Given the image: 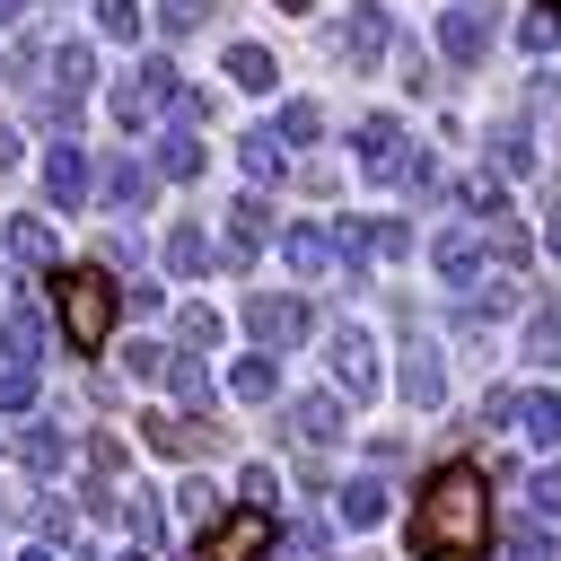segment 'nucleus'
I'll use <instances>...</instances> for the list:
<instances>
[{"instance_id":"obj_26","label":"nucleus","mask_w":561,"mask_h":561,"mask_svg":"<svg viewBox=\"0 0 561 561\" xmlns=\"http://www.w3.org/2000/svg\"><path fill=\"white\" fill-rule=\"evenodd\" d=\"M167 272H184V280H193V272H210V237H202L193 219H175V228H167Z\"/></svg>"},{"instance_id":"obj_6","label":"nucleus","mask_w":561,"mask_h":561,"mask_svg":"<svg viewBox=\"0 0 561 561\" xmlns=\"http://www.w3.org/2000/svg\"><path fill=\"white\" fill-rule=\"evenodd\" d=\"M193 561H272V517H263V508L219 517V526L202 535V552H193Z\"/></svg>"},{"instance_id":"obj_10","label":"nucleus","mask_w":561,"mask_h":561,"mask_svg":"<svg viewBox=\"0 0 561 561\" xmlns=\"http://www.w3.org/2000/svg\"><path fill=\"white\" fill-rule=\"evenodd\" d=\"M482 44H491V18H482V0H456V9L438 18V53H447L456 70H473V61H482Z\"/></svg>"},{"instance_id":"obj_11","label":"nucleus","mask_w":561,"mask_h":561,"mask_svg":"<svg viewBox=\"0 0 561 561\" xmlns=\"http://www.w3.org/2000/svg\"><path fill=\"white\" fill-rule=\"evenodd\" d=\"M430 263H438V280H447V289H482V280H491V272H482V237H473V228H438Z\"/></svg>"},{"instance_id":"obj_12","label":"nucleus","mask_w":561,"mask_h":561,"mask_svg":"<svg viewBox=\"0 0 561 561\" xmlns=\"http://www.w3.org/2000/svg\"><path fill=\"white\" fill-rule=\"evenodd\" d=\"M324 351H333V386H342V394H377V342H368L359 324H342Z\"/></svg>"},{"instance_id":"obj_50","label":"nucleus","mask_w":561,"mask_h":561,"mask_svg":"<svg viewBox=\"0 0 561 561\" xmlns=\"http://www.w3.org/2000/svg\"><path fill=\"white\" fill-rule=\"evenodd\" d=\"M535 9H561V0H535Z\"/></svg>"},{"instance_id":"obj_2","label":"nucleus","mask_w":561,"mask_h":561,"mask_svg":"<svg viewBox=\"0 0 561 561\" xmlns=\"http://www.w3.org/2000/svg\"><path fill=\"white\" fill-rule=\"evenodd\" d=\"M53 307H61L70 351H105V333H114V316H123V289H114L105 263H79V272L53 280Z\"/></svg>"},{"instance_id":"obj_31","label":"nucleus","mask_w":561,"mask_h":561,"mask_svg":"<svg viewBox=\"0 0 561 561\" xmlns=\"http://www.w3.org/2000/svg\"><path fill=\"white\" fill-rule=\"evenodd\" d=\"M123 517H131V543H140V552L167 535V508H158V491H123Z\"/></svg>"},{"instance_id":"obj_40","label":"nucleus","mask_w":561,"mask_h":561,"mask_svg":"<svg viewBox=\"0 0 561 561\" xmlns=\"http://www.w3.org/2000/svg\"><path fill=\"white\" fill-rule=\"evenodd\" d=\"M210 9H219V0H167V35H193V26H210Z\"/></svg>"},{"instance_id":"obj_14","label":"nucleus","mask_w":561,"mask_h":561,"mask_svg":"<svg viewBox=\"0 0 561 561\" xmlns=\"http://www.w3.org/2000/svg\"><path fill=\"white\" fill-rule=\"evenodd\" d=\"M333 430H342V394H298V403H289V438H298V447H324Z\"/></svg>"},{"instance_id":"obj_45","label":"nucleus","mask_w":561,"mask_h":561,"mask_svg":"<svg viewBox=\"0 0 561 561\" xmlns=\"http://www.w3.org/2000/svg\"><path fill=\"white\" fill-rule=\"evenodd\" d=\"M535 96H543V105H552V114H561V70H552V79H543V88H535Z\"/></svg>"},{"instance_id":"obj_13","label":"nucleus","mask_w":561,"mask_h":561,"mask_svg":"<svg viewBox=\"0 0 561 561\" xmlns=\"http://www.w3.org/2000/svg\"><path fill=\"white\" fill-rule=\"evenodd\" d=\"M438 394H447V368H438L430 342H412V351H403V403H412V412H438Z\"/></svg>"},{"instance_id":"obj_39","label":"nucleus","mask_w":561,"mask_h":561,"mask_svg":"<svg viewBox=\"0 0 561 561\" xmlns=\"http://www.w3.org/2000/svg\"><path fill=\"white\" fill-rule=\"evenodd\" d=\"M526 359H561V316H535L526 324Z\"/></svg>"},{"instance_id":"obj_25","label":"nucleus","mask_w":561,"mask_h":561,"mask_svg":"<svg viewBox=\"0 0 561 561\" xmlns=\"http://www.w3.org/2000/svg\"><path fill=\"white\" fill-rule=\"evenodd\" d=\"M158 175H175V184L202 175V131H193V123H175V131L158 140Z\"/></svg>"},{"instance_id":"obj_23","label":"nucleus","mask_w":561,"mask_h":561,"mask_svg":"<svg viewBox=\"0 0 561 561\" xmlns=\"http://www.w3.org/2000/svg\"><path fill=\"white\" fill-rule=\"evenodd\" d=\"M61 456H70V438H61L53 421H26V430H18V465H26V473H53Z\"/></svg>"},{"instance_id":"obj_16","label":"nucleus","mask_w":561,"mask_h":561,"mask_svg":"<svg viewBox=\"0 0 561 561\" xmlns=\"http://www.w3.org/2000/svg\"><path fill=\"white\" fill-rule=\"evenodd\" d=\"M280 254H289V272H298V280H324V272H333V228H289V237H280Z\"/></svg>"},{"instance_id":"obj_15","label":"nucleus","mask_w":561,"mask_h":561,"mask_svg":"<svg viewBox=\"0 0 561 561\" xmlns=\"http://www.w3.org/2000/svg\"><path fill=\"white\" fill-rule=\"evenodd\" d=\"M96 193H105L114 210H140V202H149V167H140V158H105V167H96Z\"/></svg>"},{"instance_id":"obj_41","label":"nucleus","mask_w":561,"mask_h":561,"mask_svg":"<svg viewBox=\"0 0 561 561\" xmlns=\"http://www.w3.org/2000/svg\"><path fill=\"white\" fill-rule=\"evenodd\" d=\"M175 508H184V517H193V526H202V517H210V508H219V491H210V482H202V473H193V482H184V491H175Z\"/></svg>"},{"instance_id":"obj_46","label":"nucleus","mask_w":561,"mask_h":561,"mask_svg":"<svg viewBox=\"0 0 561 561\" xmlns=\"http://www.w3.org/2000/svg\"><path fill=\"white\" fill-rule=\"evenodd\" d=\"M543 245H552V254H561V210H552V219H543Z\"/></svg>"},{"instance_id":"obj_19","label":"nucleus","mask_w":561,"mask_h":561,"mask_svg":"<svg viewBox=\"0 0 561 561\" xmlns=\"http://www.w3.org/2000/svg\"><path fill=\"white\" fill-rule=\"evenodd\" d=\"M263 228H272V210H263V193H245V202H228V263H245V254L263 245Z\"/></svg>"},{"instance_id":"obj_9","label":"nucleus","mask_w":561,"mask_h":561,"mask_svg":"<svg viewBox=\"0 0 561 561\" xmlns=\"http://www.w3.org/2000/svg\"><path fill=\"white\" fill-rule=\"evenodd\" d=\"M140 438H149L158 456H210V447H219V430H210L202 412H149Z\"/></svg>"},{"instance_id":"obj_4","label":"nucleus","mask_w":561,"mask_h":561,"mask_svg":"<svg viewBox=\"0 0 561 561\" xmlns=\"http://www.w3.org/2000/svg\"><path fill=\"white\" fill-rule=\"evenodd\" d=\"M167 105H184V70L175 61H140L131 79H114V123L123 131H149Z\"/></svg>"},{"instance_id":"obj_42","label":"nucleus","mask_w":561,"mask_h":561,"mask_svg":"<svg viewBox=\"0 0 561 561\" xmlns=\"http://www.w3.org/2000/svg\"><path fill=\"white\" fill-rule=\"evenodd\" d=\"M535 517H561V465L535 473Z\"/></svg>"},{"instance_id":"obj_29","label":"nucleus","mask_w":561,"mask_h":561,"mask_svg":"<svg viewBox=\"0 0 561 561\" xmlns=\"http://www.w3.org/2000/svg\"><path fill=\"white\" fill-rule=\"evenodd\" d=\"M377 517H386V482H377V473L342 482V526H377Z\"/></svg>"},{"instance_id":"obj_43","label":"nucleus","mask_w":561,"mask_h":561,"mask_svg":"<svg viewBox=\"0 0 561 561\" xmlns=\"http://www.w3.org/2000/svg\"><path fill=\"white\" fill-rule=\"evenodd\" d=\"M35 526H44V543H61V535H70V500H44V508H35Z\"/></svg>"},{"instance_id":"obj_30","label":"nucleus","mask_w":561,"mask_h":561,"mask_svg":"<svg viewBox=\"0 0 561 561\" xmlns=\"http://www.w3.org/2000/svg\"><path fill=\"white\" fill-rule=\"evenodd\" d=\"M228 386H237V403H272V394H280V368H272V351H263V359H237V377H228Z\"/></svg>"},{"instance_id":"obj_47","label":"nucleus","mask_w":561,"mask_h":561,"mask_svg":"<svg viewBox=\"0 0 561 561\" xmlns=\"http://www.w3.org/2000/svg\"><path fill=\"white\" fill-rule=\"evenodd\" d=\"M26 561H53V543H35V552H26Z\"/></svg>"},{"instance_id":"obj_44","label":"nucleus","mask_w":561,"mask_h":561,"mask_svg":"<svg viewBox=\"0 0 561 561\" xmlns=\"http://www.w3.org/2000/svg\"><path fill=\"white\" fill-rule=\"evenodd\" d=\"M18 158H26V149H18V131L0 123V167H18Z\"/></svg>"},{"instance_id":"obj_20","label":"nucleus","mask_w":561,"mask_h":561,"mask_svg":"<svg viewBox=\"0 0 561 561\" xmlns=\"http://www.w3.org/2000/svg\"><path fill=\"white\" fill-rule=\"evenodd\" d=\"M9 263H18V272H44V263H53V219H26V210H18V219H9Z\"/></svg>"},{"instance_id":"obj_32","label":"nucleus","mask_w":561,"mask_h":561,"mask_svg":"<svg viewBox=\"0 0 561 561\" xmlns=\"http://www.w3.org/2000/svg\"><path fill=\"white\" fill-rule=\"evenodd\" d=\"M96 35L105 44H131L140 35V0H96Z\"/></svg>"},{"instance_id":"obj_1","label":"nucleus","mask_w":561,"mask_h":561,"mask_svg":"<svg viewBox=\"0 0 561 561\" xmlns=\"http://www.w3.org/2000/svg\"><path fill=\"white\" fill-rule=\"evenodd\" d=\"M491 543V500H482V473L473 465H438L412 500V552L421 561H473Z\"/></svg>"},{"instance_id":"obj_28","label":"nucleus","mask_w":561,"mask_h":561,"mask_svg":"<svg viewBox=\"0 0 561 561\" xmlns=\"http://www.w3.org/2000/svg\"><path fill=\"white\" fill-rule=\"evenodd\" d=\"M491 167H500V175H526V167H535V131H526V123H500V131H491Z\"/></svg>"},{"instance_id":"obj_18","label":"nucleus","mask_w":561,"mask_h":561,"mask_svg":"<svg viewBox=\"0 0 561 561\" xmlns=\"http://www.w3.org/2000/svg\"><path fill=\"white\" fill-rule=\"evenodd\" d=\"M237 149H245V175H254V184H280V175H289V140H280L272 123H263V131H245Z\"/></svg>"},{"instance_id":"obj_7","label":"nucleus","mask_w":561,"mask_h":561,"mask_svg":"<svg viewBox=\"0 0 561 561\" xmlns=\"http://www.w3.org/2000/svg\"><path fill=\"white\" fill-rule=\"evenodd\" d=\"M44 193H53V210H88L96 175H88V149H79V140H53V149H44Z\"/></svg>"},{"instance_id":"obj_22","label":"nucleus","mask_w":561,"mask_h":561,"mask_svg":"<svg viewBox=\"0 0 561 561\" xmlns=\"http://www.w3.org/2000/svg\"><path fill=\"white\" fill-rule=\"evenodd\" d=\"M158 386L184 403V412H202L210 403V377H202V359H184V351H167V368H158Z\"/></svg>"},{"instance_id":"obj_24","label":"nucleus","mask_w":561,"mask_h":561,"mask_svg":"<svg viewBox=\"0 0 561 561\" xmlns=\"http://www.w3.org/2000/svg\"><path fill=\"white\" fill-rule=\"evenodd\" d=\"M44 70H53V88H61V96H88V88H96V53H88V44H61Z\"/></svg>"},{"instance_id":"obj_48","label":"nucleus","mask_w":561,"mask_h":561,"mask_svg":"<svg viewBox=\"0 0 561 561\" xmlns=\"http://www.w3.org/2000/svg\"><path fill=\"white\" fill-rule=\"evenodd\" d=\"M114 561H149V552H140V543H131V552H114Z\"/></svg>"},{"instance_id":"obj_34","label":"nucleus","mask_w":561,"mask_h":561,"mask_svg":"<svg viewBox=\"0 0 561 561\" xmlns=\"http://www.w3.org/2000/svg\"><path fill=\"white\" fill-rule=\"evenodd\" d=\"M210 342H219V316L210 307H184L175 316V351H210Z\"/></svg>"},{"instance_id":"obj_38","label":"nucleus","mask_w":561,"mask_h":561,"mask_svg":"<svg viewBox=\"0 0 561 561\" xmlns=\"http://www.w3.org/2000/svg\"><path fill=\"white\" fill-rule=\"evenodd\" d=\"M272 131H280V140H316V131H324V114H316V105H280V123H272Z\"/></svg>"},{"instance_id":"obj_21","label":"nucleus","mask_w":561,"mask_h":561,"mask_svg":"<svg viewBox=\"0 0 561 561\" xmlns=\"http://www.w3.org/2000/svg\"><path fill=\"white\" fill-rule=\"evenodd\" d=\"M517 430H526L535 447H561V394H543V386H526V394H517Z\"/></svg>"},{"instance_id":"obj_35","label":"nucleus","mask_w":561,"mask_h":561,"mask_svg":"<svg viewBox=\"0 0 561 561\" xmlns=\"http://www.w3.org/2000/svg\"><path fill=\"white\" fill-rule=\"evenodd\" d=\"M237 500L272 517V500H280V482H272V465H245V473H237Z\"/></svg>"},{"instance_id":"obj_37","label":"nucleus","mask_w":561,"mask_h":561,"mask_svg":"<svg viewBox=\"0 0 561 561\" xmlns=\"http://www.w3.org/2000/svg\"><path fill=\"white\" fill-rule=\"evenodd\" d=\"M26 403H35V368L9 359V368H0V412H26Z\"/></svg>"},{"instance_id":"obj_49","label":"nucleus","mask_w":561,"mask_h":561,"mask_svg":"<svg viewBox=\"0 0 561 561\" xmlns=\"http://www.w3.org/2000/svg\"><path fill=\"white\" fill-rule=\"evenodd\" d=\"M280 9H307V0H280Z\"/></svg>"},{"instance_id":"obj_27","label":"nucleus","mask_w":561,"mask_h":561,"mask_svg":"<svg viewBox=\"0 0 561 561\" xmlns=\"http://www.w3.org/2000/svg\"><path fill=\"white\" fill-rule=\"evenodd\" d=\"M0 342H9V359H18V368H35V359H44V316H35V307H9Z\"/></svg>"},{"instance_id":"obj_3","label":"nucleus","mask_w":561,"mask_h":561,"mask_svg":"<svg viewBox=\"0 0 561 561\" xmlns=\"http://www.w3.org/2000/svg\"><path fill=\"white\" fill-rule=\"evenodd\" d=\"M359 167H368L377 184H412V193H430V149H412L394 114H368V123H359Z\"/></svg>"},{"instance_id":"obj_8","label":"nucleus","mask_w":561,"mask_h":561,"mask_svg":"<svg viewBox=\"0 0 561 561\" xmlns=\"http://www.w3.org/2000/svg\"><path fill=\"white\" fill-rule=\"evenodd\" d=\"M333 44H342V61H351V70H377V61H386V44H394V26H386V9H377V0H359V9L342 18V35H333Z\"/></svg>"},{"instance_id":"obj_33","label":"nucleus","mask_w":561,"mask_h":561,"mask_svg":"<svg viewBox=\"0 0 561 561\" xmlns=\"http://www.w3.org/2000/svg\"><path fill=\"white\" fill-rule=\"evenodd\" d=\"M508 561H552V526L543 517H517L508 526Z\"/></svg>"},{"instance_id":"obj_36","label":"nucleus","mask_w":561,"mask_h":561,"mask_svg":"<svg viewBox=\"0 0 561 561\" xmlns=\"http://www.w3.org/2000/svg\"><path fill=\"white\" fill-rule=\"evenodd\" d=\"M517 44H526V53H552V44H561V9H535V18L517 26Z\"/></svg>"},{"instance_id":"obj_17","label":"nucleus","mask_w":561,"mask_h":561,"mask_svg":"<svg viewBox=\"0 0 561 561\" xmlns=\"http://www.w3.org/2000/svg\"><path fill=\"white\" fill-rule=\"evenodd\" d=\"M228 79H237L245 96H272V88H280V61H272L263 44H228Z\"/></svg>"},{"instance_id":"obj_5","label":"nucleus","mask_w":561,"mask_h":561,"mask_svg":"<svg viewBox=\"0 0 561 561\" xmlns=\"http://www.w3.org/2000/svg\"><path fill=\"white\" fill-rule=\"evenodd\" d=\"M307 324H316V307H307V298H289V289H254V298H245V333H254L263 351L307 342Z\"/></svg>"}]
</instances>
